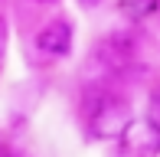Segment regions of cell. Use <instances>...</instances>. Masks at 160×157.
<instances>
[{"label":"cell","mask_w":160,"mask_h":157,"mask_svg":"<svg viewBox=\"0 0 160 157\" xmlns=\"http://www.w3.org/2000/svg\"><path fill=\"white\" fill-rule=\"evenodd\" d=\"M131 121L134 118H131V108H128L124 98L114 95V92H101L95 98V105H92V111H88V131L98 141H108V138L121 141V134L128 131Z\"/></svg>","instance_id":"1"},{"label":"cell","mask_w":160,"mask_h":157,"mask_svg":"<svg viewBox=\"0 0 160 157\" xmlns=\"http://www.w3.org/2000/svg\"><path fill=\"white\" fill-rule=\"evenodd\" d=\"M118 144H121V151L128 157H157L160 154V128L154 121H147V118L131 121Z\"/></svg>","instance_id":"2"},{"label":"cell","mask_w":160,"mask_h":157,"mask_svg":"<svg viewBox=\"0 0 160 157\" xmlns=\"http://www.w3.org/2000/svg\"><path fill=\"white\" fill-rule=\"evenodd\" d=\"M72 39H75V33H72L69 20H52V23H46L36 33V49L52 56V59H59V56L72 53Z\"/></svg>","instance_id":"3"},{"label":"cell","mask_w":160,"mask_h":157,"mask_svg":"<svg viewBox=\"0 0 160 157\" xmlns=\"http://www.w3.org/2000/svg\"><path fill=\"white\" fill-rule=\"evenodd\" d=\"M134 56H137V46H134V39H131V36H124V33H111V36L101 43V59H105L111 69L128 66Z\"/></svg>","instance_id":"4"},{"label":"cell","mask_w":160,"mask_h":157,"mask_svg":"<svg viewBox=\"0 0 160 157\" xmlns=\"http://www.w3.org/2000/svg\"><path fill=\"white\" fill-rule=\"evenodd\" d=\"M157 3L160 0H118V10L128 20H144V17H150L157 10Z\"/></svg>","instance_id":"5"},{"label":"cell","mask_w":160,"mask_h":157,"mask_svg":"<svg viewBox=\"0 0 160 157\" xmlns=\"http://www.w3.org/2000/svg\"><path fill=\"white\" fill-rule=\"evenodd\" d=\"M147 121H154L160 128V82L150 89V105H147Z\"/></svg>","instance_id":"6"},{"label":"cell","mask_w":160,"mask_h":157,"mask_svg":"<svg viewBox=\"0 0 160 157\" xmlns=\"http://www.w3.org/2000/svg\"><path fill=\"white\" fill-rule=\"evenodd\" d=\"M7 39H10V26H7V17L0 13V56L7 53Z\"/></svg>","instance_id":"7"},{"label":"cell","mask_w":160,"mask_h":157,"mask_svg":"<svg viewBox=\"0 0 160 157\" xmlns=\"http://www.w3.org/2000/svg\"><path fill=\"white\" fill-rule=\"evenodd\" d=\"M0 157H10V151H3V147H0Z\"/></svg>","instance_id":"8"}]
</instances>
